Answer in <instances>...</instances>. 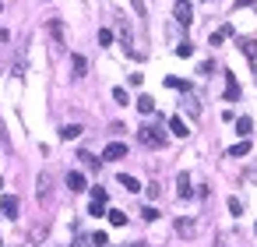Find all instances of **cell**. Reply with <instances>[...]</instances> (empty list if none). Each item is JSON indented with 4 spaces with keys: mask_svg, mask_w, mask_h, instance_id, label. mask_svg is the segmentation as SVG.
<instances>
[{
    "mask_svg": "<svg viewBox=\"0 0 257 247\" xmlns=\"http://www.w3.org/2000/svg\"><path fill=\"white\" fill-rule=\"evenodd\" d=\"M138 138H141V145H145V149H162L169 134H165V131H162L159 124H145V127L138 131Z\"/></svg>",
    "mask_w": 257,
    "mask_h": 247,
    "instance_id": "1",
    "label": "cell"
},
{
    "mask_svg": "<svg viewBox=\"0 0 257 247\" xmlns=\"http://www.w3.org/2000/svg\"><path fill=\"white\" fill-rule=\"evenodd\" d=\"M173 18L184 25V28L194 21V7H190V0H176V4H173Z\"/></svg>",
    "mask_w": 257,
    "mask_h": 247,
    "instance_id": "2",
    "label": "cell"
},
{
    "mask_svg": "<svg viewBox=\"0 0 257 247\" xmlns=\"http://www.w3.org/2000/svg\"><path fill=\"white\" fill-rule=\"evenodd\" d=\"M124 155H127V145L124 141H110V145H106V152H102L106 163H116V159H124Z\"/></svg>",
    "mask_w": 257,
    "mask_h": 247,
    "instance_id": "3",
    "label": "cell"
},
{
    "mask_svg": "<svg viewBox=\"0 0 257 247\" xmlns=\"http://www.w3.org/2000/svg\"><path fill=\"white\" fill-rule=\"evenodd\" d=\"M18 198H14V194H4V198H0V215H7V219H18Z\"/></svg>",
    "mask_w": 257,
    "mask_h": 247,
    "instance_id": "4",
    "label": "cell"
},
{
    "mask_svg": "<svg viewBox=\"0 0 257 247\" xmlns=\"http://www.w3.org/2000/svg\"><path fill=\"white\" fill-rule=\"evenodd\" d=\"M239 50L247 53V60L254 67V75H257V39H239Z\"/></svg>",
    "mask_w": 257,
    "mask_h": 247,
    "instance_id": "5",
    "label": "cell"
},
{
    "mask_svg": "<svg viewBox=\"0 0 257 247\" xmlns=\"http://www.w3.org/2000/svg\"><path fill=\"white\" fill-rule=\"evenodd\" d=\"M116 184L124 187V191H130V194H138V191H141V184H138V177H130V173H120V177H116Z\"/></svg>",
    "mask_w": 257,
    "mask_h": 247,
    "instance_id": "6",
    "label": "cell"
},
{
    "mask_svg": "<svg viewBox=\"0 0 257 247\" xmlns=\"http://www.w3.org/2000/svg\"><path fill=\"white\" fill-rule=\"evenodd\" d=\"M67 187H71V191H85V187H88V180H85V173H78V170H71V173H67Z\"/></svg>",
    "mask_w": 257,
    "mask_h": 247,
    "instance_id": "7",
    "label": "cell"
},
{
    "mask_svg": "<svg viewBox=\"0 0 257 247\" xmlns=\"http://www.w3.org/2000/svg\"><path fill=\"white\" fill-rule=\"evenodd\" d=\"M176 194H180V198H194V187H190V177H187V173H180V177H176Z\"/></svg>",
    "mask_w": 257,
    "mask_h": 247,
    "instance_id": "8",
    "label": "cell"
},
{
    "mask_svg": "<svg viewBox=\"0 0 257 247\" xmlns=\"http://www.w3.org/2000/svg\"><path fill=\"white\" fill-rule=\"evenodd\" d=\"M169 131H173L176 138H187L190 134V127L184 124V117H169Z\"/></svg>",
    "mask_w": 257,
    "mask_h": 247,
    "instance_id": "9",
    "label": "cell"
},
{
    "mask_svg": "<svg viewBox=\"0 0 257 247\" xmlns=\"http://www.w3.org/2000/svg\"><path fill=\"white\" fill-rule=\"evenodd\" d=\"M176 233L180 237H194V233H198V226H194V219H176Z\"/></svg>",
    "mask_w": 257,
    "mask_h": 247,
    "instance_id": "10",
    "label": "cell"
},
{
    "mask_svg": "<svg viewBox=\"0 0 257 247\" xmlns=\"http://www.w3.org/2000/svg\"><path fill=\"white\" fill-rule=\"evenodd\" d=\"M225 99H229V103H236V99H239V85H236L233 75H225Z\"/></svg>",
    "mask_w": 257,
    "mask_h": 247,
    "instance_id": "11",
    "label": "cell"
},
{
    "mask_svg": "<svg viewBox=\"0 0 257 247\" xmlns=\"http://www.w3.org/2000/svg\"><path fill=\"white\" fill-rule=\"evenodd\" d=\"M243 155H250V141H247V138L236 141L233 149H229V159H243Z\"/></svg>",
    "mask_w": 257,
    "mask_h": 247,
    "instance_id": "12",
    "label": "cell"
},
{
    "mask_svg": "<svg viewBox=\"0 0 257 247\" xmlns=\"http://www.w3.org/2000/svg\"><path fill=\"white\" fill-rule=\"evenodd\" d=\"M229 36H233V28H229V25H222L219 32H211V39H208V42H211V46H222V42L229 39Z\"/></svg>",
    "mask_w": 257,
    "mask_h": 247,
    "instance_id": "13",
    "label": "cell"
},
{
    "mask_svg": "<svg viewBox=\"0 0 257 247\" xmlns=\"http://www.w3.org/2000/svg\"><path fill=\"white\" fill-rule=\"evenodd\" d=\"M71 64H74V78H85V71H88V60H85V57H81V53H74V57H71Z\"/></svg>",
    "mask_w": 257,
    "mask_h": 247,
    "instance_id": "14",
    "label": "cell"
},
{
    "mask_svg": "<svg viewBox=\"0 0 257 247\" xmlns=\"http://www.w3.org/2000/svg\"><path fill=\"white\" fill-rule=\"evenodd\" d=\"M81 131H85L81 124H67L64 131H60V138H64V141H74V138H81Z\"/></svg>",
    "mask_w": 257,
    "mask_h": 247,
    "instance_id": "15",
    "label": "cell"
},
{
    "mask_svg": "<svg viewBox=\"0 0 257 247\" xmlns=\"http://www.w3.org/2000/svg\"><path fill=\"white\" fill-rule=\"evenodd\" d=\"M250 131H254V120H250V117H239V120H236V134H239V138H250Z\"/></svg>",
    "mask_w": 257,
    "mask_h": 247,
    "instance_id": "16",
    "label": "cell"
},
{
    "mask_svg": "<svg viewBox=\"0 0 257 247\" xmlns=\"http://www.w3.org/2000/svg\"><path fill=\"white\" fill-rule=\"evenodd\" d=\"M138 110L145 113V117H152V113H155V99H152V95H141V99H138Z\"/></svg>",
    "mask_w": 257,
    "mask_h": 247,
    "instance_id": "17",
    "label": "cell"
},
{
    "mask_svg": "<svg viewBox=\"0 0 257 247\" xmlns=\"http://www.w3.org/2000/svg\"><path fill=\"white\" fill-rule=\"evenodd\" d=\"M106 215H110V223H113V226H127V215L120 212V209H113V212H106Z\"/></svg>",
    "mask_w": 257,
    "mask_h": 247,
    "instance_id": "18",
    "label": "cell"
},
{
    "mask_svg": "<svg viewBox=\"0 0 257 247\" xmlns=\"http://www.w3.org/2000/svg\"><path fill=\"white\" fill-rule=\"evenodd\" d=\"M165 89H180V92H190V85H187V81H180V78H165Z\"/></svg>",
    "mask_w": 257,
    "mask_h": 247,
    "instance_id": "19",
    "label": "cell"
},
{
    "mask_svg": "<svg viewBox=\"0 0 257 247\" xmlns=\"http://www.w3.org/2000/svg\"><path fill=\"white\" fill-rule=\"evenodd\" d=\"M78 159H81V163H85L88 170H99V163H102V159H95V155H88V152H81Z\"/></svg>",
    "mask_w": 257,
    "mask_h": 247,
    "instance_id": "20",
    "label": "cell"
},
{
    "mask_svg": "<svg viewBox=\"0 0 257 247\" xmlns=\"http://www.w3.org/2000/svg\"><path fill=\"white\" fill-rule=\"evenodd\" d=\"M39 198H50V177H46V173L39 177Z\"/></svg>",
    "mask_w": 257,
    "mask_h": 247,
    "instance_id": "21",
    "label": "cell"
},
{
    "mask_svg": "<svg viewBox=\"0 0 257 247\" xmlns=\"http://www.w3.org/2000/svg\"><path fill=\"white\" fill-rule=\"evenodd\" d=\"M88 240H92V247H106V244H110V237H106V233H102V229H99V233H92V237H88Z\"/></svg>",
    "mask_w": 257,
    "mask_h": 247,
    "instance_id": "22",
    "label": "cell"
},
{
    "mask_svg": "<svg viewBox=\"0 0 257 247\" xmlns=\"http://www.w3.org/2000/svg\"><path fill=\"white\" fill-rule=\"evenodd\" d=\"M141 219H145V223H155V219H159V209H152V205L141 209Z\"/></svg>",
    "mask_w": 257,
    "mask_h": 247,
    "instance_id": "23",
    "label": "cell"
},
{
    "mask_svg": "<svg viewBox=\"0 0 257 247\" xmlns=\"http://www.w3.org/2000/svg\"><path fill=\"white\" fill-rule=\"evenodd\" d=\"M88 215H106V201H92V205H88Z\"/></svg>",
    "mask_w": 257,
    "mask_h": 247,
    "instance_id": "24",
    "label": "cell"
},
{
    "mask_svg": "<svg viewBox=\"0 0 257 247\" xmlns=\"http://www.w3.org/2000/svg\"><path fill=\"white\" fill-rule=\"evenodd\" d=\"M229 212H233V215H243V201H239V198H229Z\"/></svg>",
    "mask_w": 257,
    "mask_h": 247,
    "instance_id": "25",
    "label": "cell"
},
{
    "mask_svg": "<svg viewBox=\"0 0 257 247\" xmlns=\"http://www.w3.org/2000/svg\"><path fill=\"white\" fill-rule=\"evenodd\" d=\"M99 42H102V46H113V32H110V28H102V32H99Z\"/></svg>",
    "mask_w": 257,
    "mask_h": 247,
    "instance_id": "26",
    "label": "cell"
},
{
    "mask_svg": "<svg viewBox=\"0 0 257 247\" xmlns=\"http://www.w3.org/2000/svg\"><path fill=\"white\" fill-rule=\"evenodd\" d=\"M190 53H194L190 42H180V46H176V57H190Z\"/></svg>",
    "mask_w": 257,
    "mask_h": 247,
    "instance_id": "27",
    "label": "cell"
},
{
    "mask_svg": "<svg viewBox=\"0 0 257 247\" xmlns=\"http://www.w3.org/2000/svg\"><path fill=\"white\" fill-rule=\"evenodd\" d=\"M113 99H116L120 106H127V92H124V89H113Z\"/></svg>",
    "mask_w": 257,
    "mask_h": 247,
    "instance_id": "28",
    "label": "cell"
},
{
    "mask_svg": "<svg viewBox=\"0 0 257 247\" xmlns=\"http://www.w3.org/2000/svg\"><path fill=\"white\" fill-rule=\"evenodd\" d=\"M92 201H106V187H92Z\"/></svg>",
    "mask_w": 257,
    "mask_h": 247,
    "instance_id": "29",
    "label": "cell"
},
{
    "mask_svg": "<svg viewBox=\"0 0 257 247\" xmlns=\"http://www.w3.org/2000/svg\"><path fill=\"white\" fill-rule=\"evenodd\" d=\"M50 32H53V39H64V28H60V21L50 25Z\"/></svg>",
    "mask_w": 257,
    "mask_h": 247,
    "instance_id": "30",
    "label": "cell"
},
{
    "mask_svg": "<svg viewBox=\"0 0 257 247\" xmlns=\"http://www.w3.org/2000/svg\"><path fill=\"white\" fill-rule=\"evenodd\" d=\"M243 177H247V180H257V163H254V166H250V170L243 173Z\"/></svg>",
    "mask_w": 257,
    "mask_h": 247,
    "instance_id": "31",
    "label": "cell"
},
{
    "mask_svg": "<svg viewBox=\"0 0 257 247\" xmlns=\"http://www.w3.org/2000/svg\"><path fill=\"white\" fill-rule=\"evenodd\" d=\"M74 247H92V240H88V237H78V240H74Z\"/></svg>",
    "mask_w": 257,
    "mask_h": 247,
    "instance_id": "32",
    "label": "cell"
},
{
    "mask_svg": "<svg viewBox=\"0 0 257 247\" xmlns=\"http://www.w3.org/2000/svg\"><path fill=\"white\" fill-rule=\"evenodd\" d=\"M130 4H134V11H138V14H145V4H141V0H130Z\"/></svg>",
    "mask_w": 257,
    "mask_h": 247,
    "instance_id": "33",
    "label": "cell"
},
{
    "mask_svg": "<svg viewBox=\"0 0 257 247\" xmlns=\"http://www.w3.org/2000/svg\"><path fill=\"white\" fill-rule=\"evenodd\" d=\"M254 233H257V223H254Z\"/></svg>",
    "mask_w": 257,
    "mask_h": 247,
    "instance_id": "34",
    "label": "cell"
},
{
    "mask_svg": "<svg viewBox=\"0 0 257 247\" xmlns=\"http://www.w3.org/2000/svg\"><path fill=\"white\" fill-rule=\"evenodd\" d=\"M0 187H4V184H0Z\"/></svg>",
    "mask_w": 257,
    "mask_h": 247,
    "instance_id": "35",
    "label": "cell"
},
{
    "mask_svg": "<svg viewBox=\"0 0 257 247\" xmlns=\"http://www.w3.org/2000/svg\"><path fill=\"white\" fill-rule=\"evenodd\" d=\"M106 247H110V244H106Z\"/></svg>",
    "mask_w": 257,
    "mask_h": 247,
    "instance_id": "36",
    "label": "cell"
}]
</instances>
